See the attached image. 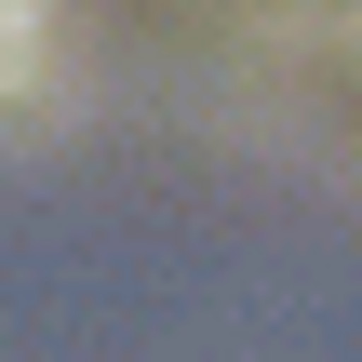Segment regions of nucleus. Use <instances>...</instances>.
I'll return each instance as SVG.
<instances>
[{
  "instance_id": "1",
  "label": "nucleus",
  "mask_w": 362,
  "mask_h": 362,
  "mask_svg": "<svg viewBox=\"0 0 362 362\" xmlns=\"http://www.w3.org/2000/svg\"><path fill=\"white\" fill-rule=\"evenodd\" d=\"M40 67H54V13H40V0H0V107H13Z\"/></svg>"
}]
</instances>
